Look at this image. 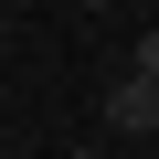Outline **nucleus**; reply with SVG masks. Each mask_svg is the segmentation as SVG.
<instances>
[{
  "mask_svg": "<svg viewBox=\"0 0 159 159\" xmlns=\"http://www.w3.org/2000/svg\"><path fill=\"white\" fill-rule=\"evenodd\" d=\"M74 159H106V148H74Z\"/></svg>",
  "mask_w": 159,
  "mask_h": 159,
  "instance_id": "39448f33",
  "label": "nucleus"
},
{
  "mask_svg": "<svg viewBox=\"0 0 159 159\" xmlns=\"http://www.w3.org/2000/svg\"><path fill=\"white\" fill-rule=\"evenodd\" d=\"M106 127H117V138H159V85L117 74V85H106Z\"/></svg>",
  "mask_w": 159,
  "mask_h": 159,
  "instance_id": "f257e3e1",
  "label": "nucleus"
},
{
  "mask_svg": "<svg viewBox=\"0 0 159 159\" xmlns=\"http://www.w3.org/2000/svg\"><path fill=\"white\" fill-rule=\"evenodd\" d=\"M127 74H138V85H159V21H148V32L127 43Z\"/></svg>",
  "mask_w": 159,
  "mask_h": 159,
  "instance_id": "f03ea898",
  "label": "nucleus"
},
{
  "mask_svg": "<svg viewBox=\"0 0 159 159\" xmlns=\"http://www.w3.org/2000/svg\"><path fill=\"white\" fill-rule=\"evenodd\" d=\"M74 11H106V0H74Z\"/></svg>",
  "mask_w": 159,
  "mask_h": 159,
  "instance_id": "7ed1b4c3",
  "label": "nucleus"
},
{
  "mask_svg": "<svg viewBox=\"0 0 159 159\" xmlns=\"http://www.w3.org/2000/svg\"><path fill=\"white\" fill-rule=\"evenodd\" d=\"M0 159H21V148H11V138H0Z\"/></svg>",
  "mask_w": 159,
  "mask_h": 159,
  "instance_id": "20e7f679",
  "label": "nucleus"
}]
</instances>
